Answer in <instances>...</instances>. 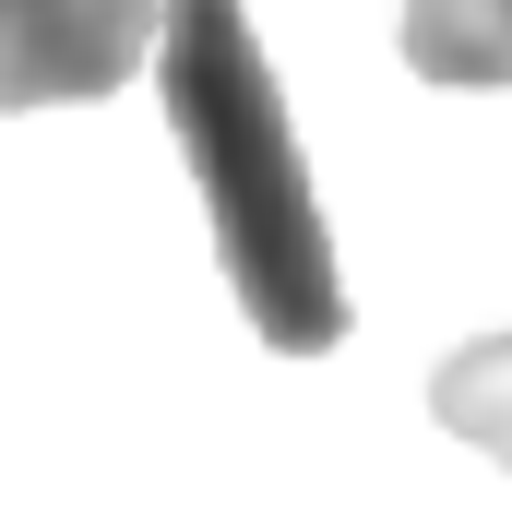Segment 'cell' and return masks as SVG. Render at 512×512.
Instances as JSON below:
<instances>
[{"mask_svg":"<svg viewBox=\"0 0 512 512\" xmlns=\"http://www.w3.org/2000/svg\"><path fill=\"white\" fill-rule=\"evenodd\" d=\"M429 417H441L453 441H477V453L512 477V334H477V346H453V358L429 370Z\"/></svg>","mask_w":512,"mask_h":512,"instance_id":"277c9868","label":"cell"},{"mask_svg":"<svg viewBox=\"0 0 512 512\" xmlns=\"http://www.w3.org/2000/svg\"><path fill=\"white\" fill-rule=\"evenodd\" d=\"M155 96L167 131L191 155V191L215 215L227 286L251 310V334L274 358H322L346 346V274H334V227L310 191V155L286 120V84L262 60L239 0H167L155 12Z\"/></svg>","mask_w":512,"mask_h":512,"instance_id":"6da1fadb","label":"cell"},{"mask_svg":"<svg viewBox=\"0 0 512 512\" xmlns=\"http://www.w3.org/2000/svg\"><path fill=\"white\" fill-rule=\"evenodd\" d=\"M393 36L417 84H453V96L512 84V0H393Z\"/></svg>","mask_w":512,"mask_h":512,"instance_id":"3957f363","label":"cell"},{"mask_svg":"<svg viewBox=\"0 0 512 512\" xmlns=\"http://www.w3.org/2000/svg\"><path fill=\"white\" fill-rule=\"evenodd\" d=\"M167 0H0V108H96L155 60Z\"/></svg>","mask_w":512,"mask_h":512,"instance_id":"7a4b0ae2","label":"cell"}]
</instances>
